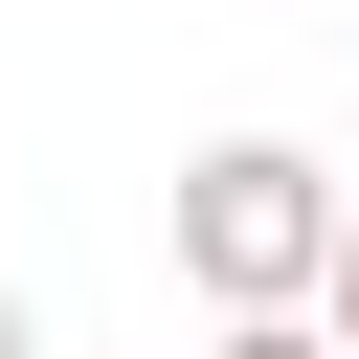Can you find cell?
Wrapping results in <instances>:
<instances>
[{
  "mask_svg": "<svg viewBox=\"0 0 359 359\" xmlns=\"http://www.w3.org/2000/svg\"><path fill=\"white\" fill-rule=\"evenodd\" d=\"M314 314H337V359H359V247H337V292H314Z\"/></svg>",
  "mask_w": 359,
  "mask_h": 359,
  "instance_id": "3957f363",
  "label": "cell"
},
{
  "mask_svg": "<svg viewBox=\"0 0 359 359\" xmlns=\"http://www.w3.org/2000/svg\"><path fill=\"white\" fill-rule=\"evenodd\" d=\"M202 359H337V314H224Z\"/></svg>",
  "mask_w": 359,
  "mask_h": 359,
  "instance_id": "7a4b0ae2",
  "label": "cell"
},
{
  "mask_svg": "<svg viewBox=\"0 0 359 359\" xmlns=\"http://www.w3.org/2000/svg\"><path fill=\"white\" fill-rule=\"evenodd\" d=\"M337 247H359V202H337L314 135H202L180 157V292L202 314H314Z\"/></svg>",
  "mask_w": 359,
  "mask_h": 359,
  "instance_id": "6da1fadb",
  "label": "cell"
},
{
  "mask_svg": "<svg viewBox=\"0 0 359 359\" xmlns=\"http://www.w3.org/2000/svg\"><path fill=\"white\" fill-rule=\"evenodd\" d=\"M0 359H45V314H22V292H0Z\"/></svg>",
  "mask_w": 359,
  "mask_h": 359,
  "instance_id": "277c9868",
  "label": "cell"
}]
</instances>
